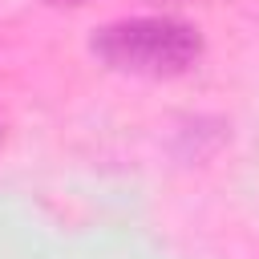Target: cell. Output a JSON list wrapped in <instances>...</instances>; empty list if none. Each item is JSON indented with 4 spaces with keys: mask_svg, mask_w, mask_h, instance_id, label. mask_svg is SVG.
Wrapping results in <instances>:
<instances>
[{
    "mask_svg": "<svg viewBox=\"0 0 259 259\" xmlns=\"http://www.w3.org/2000/svg\"><path fill=\"white\" fill-rule=\"evenodd\" d=\"M89 49L113 73L182 77L202 57V32L178 16H125L101 24Z\"/></svg>",
    "mask_w": 259,
    "mask_h": 259,
    "instance_id": "1",
    "label": "cell"
},
{
    "mask_svg": "<svg viewBox=\"0 0 259 259\" xmlns=\"http://www.w3.org/2000/svg\"><path fill=\"white\" fill-rule=\"evenodd\" d=\"M61 4H85V0H61Z\"/></svg>",
    "mask_w": 259,
    "mask_h": 259,
    "instance_id": "2",
    "label": "cell"
},
{
    "mask_svg": "<svg viewBox=\"0 0 259 259\" xmlns=\"http://www.w3.org/2000/svg\"><path fill=\"white\" fill-rule=\"evenodd\" d=\"M0 138H4V121H0Z\"/></svg>",
    "mask_w": 259,
    "mask_h": 259,
    "instance_id": "3",
    "label": "cell"
}]
</instances>
